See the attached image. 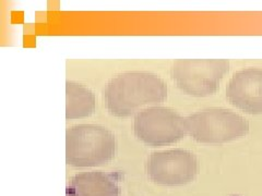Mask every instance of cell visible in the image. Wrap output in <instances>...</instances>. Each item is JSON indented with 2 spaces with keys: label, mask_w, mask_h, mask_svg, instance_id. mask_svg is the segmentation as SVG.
<instances>
[{
  "label": "cell",
  "mask_w": 262,
  "mask_h": 196,
  "mask_svg": "<svg viewBox=\"0 0 262 196\" xmlns=\"http://www.w3.org/2000/svg\"><path fill=\"white\" fill-rule=\"evenodd\" d=\"M103 96L106 108L113 116L126 118L141 106L165 101L167 86L160 77L151 72H124L108 82Z\"/></svg>",
  "instance_id": "6da1fadb"
},
{
  "label": "cell",
  "mask_w": 262,
  "mask_h": 196,
  "mask_svg": "<svg viewBox=\"0 0 262 196\" xmlns=\"http://www.w3.org/2000/svg\"><path fill=\"white\" fill-rule=\"evenodd\" d=\"M116 153V138L104 127L78 125L66 132V160L72 167L103 166Z\"/></svg>",
  "instance_id": "7a4b0ae2"
},
{
  "label": "cell",
  "mask_w": 262,
  "mask_h": 196,
  "mask_svg": "<svg viewBox=\"0 0 262 196\" xmlns=\"http://www.w3.org/2000/svg\"><path fill=\"white\" fill-rule=\"evenodd\" d=\"M187 134L194 141L222 144L238 140L249 132V122L232 110L209 108L185 118Z\"/></svg>",
  "instance_id": "3957f363"
},
{
  "label": "cell",
  "mask_w": 262,
  "mask_h": 196,
  "mask_svg": "<svg viewBox=\"0 0 262 196\" xmlns=\"http://www.w3.org/2000/svg\"><path fill=\"white\" fill-rule=\"evenodd\" d=\"M229 70L227 60H185L174 61L170 68L171 79L188 95L206 97L214 94L221 81Z\"/></svg>",
  "instance_id": "277c9868"
},
{
  "label": "cell",
  "mask_w": 262,
  "mask_h": 196,
  "mask_svg": "<svg viewBox=\"0 0 262 196\" xmlns=\"http://www.w3.org/2000/svg\"><path fill=\"white\" fill-rule=\"evenodd\" d=\"M135 134L150 147L170 145L187 134L185 118L166 107H151L139 111L134 122Z\"/></svg>",
  "instance_id": "5b68a950"
},
{
  "label": "cell",
  "mask_w": 262,
  "mask_h": 196,
  "mask_svg": "<svg viewBox=\"0 0 262 196\" xmlns=\"http://www.w3.org/2000/svg\"><path fill=\"white\" fill-rule=\"evenodd\" d=\"M146 173L154 183L180 186L193 181L199 162L191 152L182 149L155 152L147 159Z\"/></svg>",
  "instance_id": "8992f818"
},
{
  "label": "cell",
  "mask_w": 262,
  "mask_h": 196,
  "mask_svg": "<svg viewBox=\"0 0 262 196\" xmlns=\"http://www.w3.org/2000/svg\"><path fill=\"white\" fill-rule=\"evenodd\" d=\"M227 101L250 114L262 113V69L247 68L236 72L226 88Z\"/></svg>",
  "instance_id": "52a82bcc"
},
{
  "label": "cell",
  "mask_w": 262,
  "mask_h": 196,
  "mask_svg": "<svg viewBox=\"0 0 262 196\" xmlns=\"http://www.w3.org/2000/svg\"><path fill=\"white\" fill-rule=\"evenodd\" d=\"M70 196H119L120 190L112 175L103 171L79 174L71 179Z\"/></svg>",
  "instance_id": "ba28073f"
},
{
  "label": "cell",
  "mask_w": 262,
  "mask_h": 196,
  "mask_svg": "<svg viewBox=\"0 0 262 196\" xmlns=\"http://www.w3.org/2000/svg\"><path fill=\"white\" fill-rule=\"evenodd\" d=\"M95 108L96 100L92 91L77 82H66V119L90 117Z\"/></svg>",
  "instance_id": "9c48e42d"
}]
</instances>
